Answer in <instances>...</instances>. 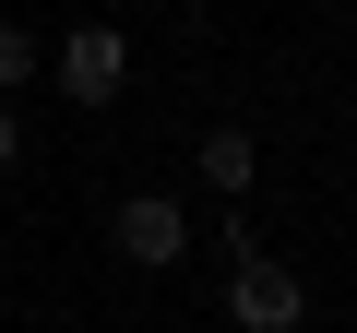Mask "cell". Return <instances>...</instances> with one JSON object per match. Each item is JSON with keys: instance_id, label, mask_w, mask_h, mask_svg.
Wrapping results in <instances>:
<instances>
[{"instance_id": "6da1fadb", "label": "cell", "mask_w": 357, "mask_h": 333, "mask_svg": "<svg viewBox=\"0 0 357 333\" xmlns=\"http://www.w3.org/2000/svg\"><path fill=\"white\" fill-rule=\"evenodd\" d=\"M107 250L131 274H178L191 262V215H178V191H119L107 203Z\"/></svg>"}, {"instance_id": "7a4b0ae2", "label": "cell", "mask_w": 357, "mask_h": 333, "mask_svg": "<svg viewBox=\"0 0 357 333\" xmlns=\"http://www.w3.org/2000/svg\"><path fill=\"white\" fill-rule=\"evenodd\" d=\"M48 84H60V107H119V84H131V36H119V24H72V36H48Z\"/></svg>"}, {"instance_id": "3957f363", "label": "cell", "mask_w": 357, "mask_h": 333, "mask_svg": "<svg viewBox=\"0 0 357 333\" xmlns=\"http://www.w3.org/2000/svg\"><path fill=\"white\" fill-rule=\"evenodd\" d=\"M310 321V286L286 262H227V333H298Z\"/></svg>"}, {"instance_id": "277c9868", "label": "cell", "mask_w": 357, "mask_h": 333, "mask_svg": "<svg viewBox=\"0 0 357 333\" xmlns=\"http://www.w3.org/2000/svg\"><path fill=\"white\" fill-rule=\"evenodd\" d=\"M191 179H203L215 203H250V191H262V143H250L238 119H215V131L191 143Z\"/></svg>"}, {"instance_id": "5b68a950", "label": "cell", "mask_w": 357, "mask_h": 333, "mask_svg": "<svg viewBox=\"0 0 357 333\" xmlns=\"http://www.w3.org/2000/svg\"><path fill=\"white\" fill-rule=\"evenodd\" d=\"M36 72H48V36H36V24H0V95L36 84Z\"/></svg>"}, {"instance_id": "8992f818", "label": "cell", "mask_w": 357, "mask_h": 333, "mask_svg": "<svg viewBox=\"0 0 357 333\" xmlns=\"http://www.w3.org/2000/svg\"><path fill=\"white\" fill-rule=\"evenodd\" d=\"M13 166H24V119L0 107V179H13Z\"/></svg>"}, {"instance_id": "52a82bcc", "label": "cell", "mask_w": 357, "mask_h": 333, "mask_svg": "<svg viewBox=\"0 0 357 333\" xmlns=\"http://www.w3.org/2000/svg\"><path fill=\"white\" fill-rule=\"evenodd\" d=\"M155 13H167V0H155Z\"/></svg>"}]
</instances>
